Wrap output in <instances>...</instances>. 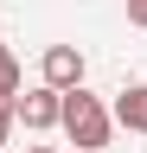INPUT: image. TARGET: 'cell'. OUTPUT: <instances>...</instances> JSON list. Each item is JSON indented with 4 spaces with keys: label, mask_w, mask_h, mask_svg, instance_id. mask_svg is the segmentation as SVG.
Instances as JSON below:
<instances>
[{
    "label": "cell",
    "mask_w": 147,
    "mask_h": 153,
    "mask_svg": "<svg viewBox=\"0 0 147 153\" xmlns=\"http://www.w3.org/2000/svg\"><path fill=\"white\" fill-rule=\"evenodd\" d=\"M39 76H45L51 89H77V83H83V51H77V45H45Z\"/></svg>",
    "instance_id": "cell-3"
},
{
    "label": "cell",
    "mask_w": 147,
    "mask_h": 153,
    "mask_svg": "<svg viewBox=\"0 0 147 153\" xmlns=\"http://www.w3.org/2000/svg\"><path fill=\"white\" fill-rule=\"evenodd\" d=\"M26 153H58V147H26Z\"/></svg>",
    "instance_id": "cell-8"
},
{
    "label": "cell",
    "mask_w": 147,
    "mask_h": 153,
    "mask_svg": "<svg viewBox=\"0 0 147 153\" xmlns=\"http://www.w3.org/2000/svg\"><path fill=\"white\" fill-rule=\"evenodd\" d=\"M109 115H115V128H128V134H147V83H128V89H115Z\"/></svg>",
    "instance_id": "cell-4"
},
{
    "label": "cell",
    "mask_w": 147,
    "mask_h": 153,
    "mask_svg": "<svg viewBox=\"0 0 147 153\" xmlns=\"http://www.w3.org/2000/svg\"><path fill=\"white\" fill-rule=\"evenodd\" d=\"M0 96H19V57H13V45H0Z\"/></svg>",
    "instance_id": "cell-5"
},
{
    "label": "cell",
    "mask_w": 147,
    "mask_h": 153,
    "mask_svg": "<svg viewBox=\"0 0 147 153\" xmlns=\"http://www.w3.org/2000/svg\"><path fill=\"white\" fill-rule=\"evenodd\" d=\"M128 26H141V32H147V0H128Z\"/></svg>",
    "instance_id": "cell-7"
},
{
    "label": "cell",
    "mask_w": 147,
    "mask_h": 153,
    "mask_svg": "<svg viewBox=\"0 0 147 153\" xmlns=\"http://www.w3.org/2000/svg\"><path fill=\"white\" fill-rule=\"evenodd\" d=\"M58 128L70 134V147H77V153H102V147H109V134H115V115H109L102 96H90V89L77 83V89H64Z\"/></svg>",
    "instance_id": "cell-1"
},
{
    "label": "cell",
    "mask_w": 147,
    "mask_h": 153,
    "mask_svg": "<svg viewBox=\"0 0 147 153\" xmlns=\"http://www.w3.org/2000/svg\"><path fill=\"white\" fill-rule=\"evenodd\" d=\"M58 108H64V89H51V83L13 96V121H19L26 134H51V128H58Z\"/></svg>",
    "instance_id": "cell-2"
},
{
    "label": "cell",
    "mask_w": 147,
    "mask_h": 153,
    "mask_svg": "<svg viewBox=\"0 0 147 153\" xmlns=\"http://www.w3.org/2000/svg\"><path fill=\"white\" fill-rule=\"evenodd\" d=\"M13 128H19V121H13V102H7V96H0V147L13 140Z\"/></svg>",
    "instance_id": "cell-6"
}]
</instances>
